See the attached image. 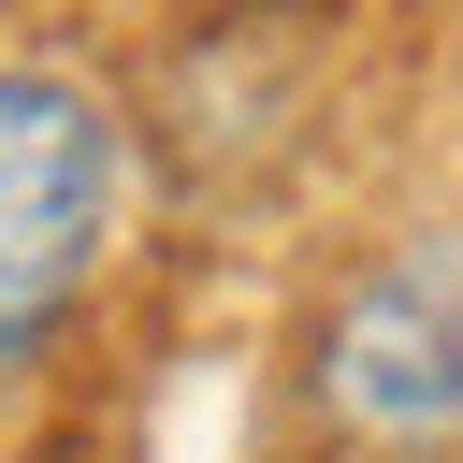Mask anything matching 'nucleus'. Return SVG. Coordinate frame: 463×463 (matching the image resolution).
I'll return each instance as SVG.
<instances>
[{
	"instance_id": "obj_1",
	"label": "nucleus",
	"mask_w": 463,
	"mask_h": 463,
	"mask_svg": "<svg viewBox=\"0 0 463 463\" xmlns=\"http://www.w3.org/2000/svg\"><path fill=\"white\" fill-rule=\"evenodd\" d=\"M130 203V116L72 58H0V420L58 376L87 333V289L116 275Z\"/></svg>"
},
{
	"instance_id": "obj_2",
	"label": "nucleus",
	"mask_w": 463,
	"mask_h": 463,
	"mask_svg": "<svg viewBox=\"0 0 463 463\" xmlns=\"http://www.w3.org/2000/svg\"><path fill=\"white\" fill-rule=\"evenodd\" d=\"M304 405L362 463H449L463 449V217H420L318 289Z\"/></svg>"
}]
</instances>
